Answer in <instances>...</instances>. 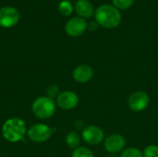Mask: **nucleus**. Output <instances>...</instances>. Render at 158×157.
I'll list each match as a JSON object with an SVG mask.
<instances>
[{"label":"nucleus","mask_w":158,"mask_h":157,"mask_svg":"<svg viewBox=\"0 0 158 157\" xmlns=\"http://www.w3.org/2000/svg\"><path fill=\"white\" fill-rule=\"evenodd\" d=\"M26 123L19 118H10L2 126V135L4 139L11 143H16L24 139L27 135Z\"/></svg>","instance_id":"obj_1"},{"label":"nucleus","mask_w":158,"mask_h":157,"mask_svg":"<svg viewBox=\"0 0 158 157\" xmlns=\"http://www.w3.org/2000/svg\"><path fill=\"white\" fill-rule=\"evenodd\" d=\"M96 22L106 29L118 27L121 22V14L117 7L110 5H103L99 6L95 12Z\"/></svg>","instance_id":"obj_2"},{"label":"nucleus","mask_w":158,"mask_h":157,"mask_svg":"<svg viewBox=\"0 0 158 157\" xmlns=\"http://www.w3.org/2000/svg\"><path fill=\"white\" fill-rule=\"evenodd\" d=\"M56 110V103L54 99L45 96L36 98L31 105L32 114L40 119H47L54 116Z\"/></svg>","instance_id":"obj_3"},{"label":"nucleus","mask_w":158,"mask_h":157,"mask_svg":"<svg viewBox=\"0 0 158 157\" xmlns=\"http://www.w3.org/2000/svg\"><path fill=\"white\" fill-rule=\"evenodd\" d=\"M53 134L52 129L44 123H37L31 126L27 130V137L30 141L36 143H43L47 142Z\"/></svg>","instance_id":"obj_4"},{"label":"nucleus","mask_w":158,"mask_h":157,"mask_svg":"<svg viewBox=\"0 0 158 157\" xmlns=\"http://www.w3.org/2000/svg\"><path fill=\"white\" fill-rule=\"evenodd\" d=\"M81 139L89 145H97L104 141L105 133L99 127L90 125L83 128L81 131Z\"/></svg>","instance_id":"obj_5"},{"label":"nucleus","mask_w":158,"mask_h":157,"mask_svg":"<svg viewBox=\"0 0 158 157\" xmlns=\"http://www.w3.org/2000/svg\"><path fill=\"white\" fill-rule=\"evenodd\" d=\"M150 103L149 95L143 91H137L131 94L128 99V105L131 110L134 112H141L144 110Z\"/></svg>","instance_id":"obj_6"},{"label":"nucleus","mask_w":158,"mask_h":157,"mask_svg":"<svg viewBox=\"0 0 158 157\" xmlns=\"http://www.w3.org/2000/svg\"><path fill=\"white\" fill-rule=\"evenodd\" d=\"M20 19L19 12L11 6L0 8V27L11 28L15 26Z\"/></svg>","instance_id":"obj_7"},{"label":"nucleus","mask_w":158,"mask_h":157,"mask_svg":"<svg viewBox=\"0 0 158 157\" xmlns=\"http://www.w3.org/2000/svg\"><path fill=\"white\" fill-rule=\"evenodd\" d=\"M56 105L63 110H71L79 104V96L71 91H64L56 99Z\"/></svg>","instance_id":"obj_8"},{"label":"nucleus","mask_w":158,"mask_h":157,"mask_svg":"<svg viewBox=\"0 0 158 157\" xmlns=\"http://www.w3.org/2000/svg\"><path fill=\"white\" fill-rule=\"evenodd\" d=\"M126 140L120 134H111L104 141L105 149L110 154H117L124 150Z\"/></svg>","instance_id":"obj_9"},{"label":"nucleus","mask_w":158,"mask_h":157,"mask_svg":"<svg viewBox=\"0 0 158 157\" xmlns=\"http://www.w3.org/2000/svg\"><path fill=\"white\" fill-rule=\"evenodd\" d=\"M87 29V22L82 18H72L66 23L65 31L71 37H78L83 34Z\"/></svg>","instance_id":"obj_10"},{"label":"nucleus","mask_w":158,"mask_h":157,"mask_svg":"<svg viewBox=\"0 0 158 157\" xmlns=\"http://www.w3.org/2000/svg\"><path fill=\"white\" fill-rule=\"evenodd\" d=\"M72 77L73 80L78 83H87L94 77V69L89 65H80L74 68Z\"/></svg>","instance_id":"obj_11"},{"label":"nucleus","mask_w":158,"mask_h":157,"mask_svg":"<svg viewBox=\"0 0 158 157\" xmlns=\"http://www.w3.org/2000/svg\"><path fill=\"white\" fill-rule=\"evenodd\" d=\"M75 11L81 18H90L94 14V6L88 0H79L75 4Z\"/></svg>","instance_id":"obj_12"},{"label":"nucleus","mask_w":158,"mask_h":157,"mask_svg":"<svg viewBox=\"0 0 158 157\" xmlns=\"http://www.w3.org/2000/svg\"><path fill=\"white\" fill-rule=\"evenodd\" d=\"M81 141V136L76 131H70L66 136V144L70 149H76L79 147Z\"/></svg>","instance_id":"obj_13"},{"label":"nucleus","mask_w":158,"mask_h":157,"mask_svg":"<svg viewBox=\"0 0 158 157\" xmlns=\"http://www.w3.org/2000/svg\"><path fill=\"white\" fill-rule=\"evenodd\" d=\"M58 10L59 12L63 15V16H69L72 13L73 7L72 5L69 1L68 0H63L60 2L59 6H58Z\"/></svg>","instance_id":"obj_14"},{"label":"nucleus","mask_w":158,"mask_h":157,"mask_svg":"<svg viewBox=\"0 0 158 157\" xmlns=\"http://www.w3.org/2000/svg\"><path fill=\"white\" fill-rule=\"evenodd\" d=\"M71 157H94L93 152L86 147H78L72 152Z\"/></svg>","instance_id":"obj_15"},{"label":"nucleus","mask_w":158,"mask_h":157,"mask_svg":"<svg viewBox=\"0 0 158 157\" xmlns=\"http://www.w3.org/2000/svg\"><path fill=\"white\" fill-rule=\"evenodd\" d=\"M121 157H143V152L135 147H129L123 150Z\"/></svg>","instance_id":"obj_16"},{"label":"nucleus","mask_w":158,"mask_h":157,"mask_svg":"<svg viewBox=\"0 0 158 157\" xmlns=\"http://www.w3.org/2000/svg\"><path fill=\"white\" fill-rule=\"evenodd\" d=\"M60 94V89L56 84H50L46 89V96L51 99H56Z\"/></svg>","instance_id":"obj_17"},{"label":"nucleus","mask_w":158,"mask_h":157,"mask_svg":"<svg viewBox=\"0 0 158 157\" xmlns=\"http://www.w3.org/2000/svg\"><path fill=\"white\" fill-rule=\"evenodd\" d=\"M113 3H114L115 7L117 8L127 9L133 5L134 0H113Z\"/></svg>","instance_id":"obj_18"},{"label":"nucleus","mask_w":158,"mask_h":157,"mask_svg":"<svg viewBox=\"0 0 158 157\" xmlns=\"http://www.w3.org/2000/svg\"><path fill=\"white\" fill-rule=\"evenodd\" d=\"M143 157H158V146L157 145H148L143 150Z\"/></svg>","instance_id":"obj_19"},{"label":"nucleus","mask_w":158,"mask_h":157,"mask_svg":"<svg viewBox=\"0 0 158 157\" xmlns=\"http://www.w3.org/2000/svg\"><path fill=\"white\" fill-rule=\"evenodd\" d=\"M89 29H90L91 31H95V30L97 29V24H96V23H94V22L90 23V25H89Z\"/></svg>","instance_id":"obj_20"}]
</instances>
